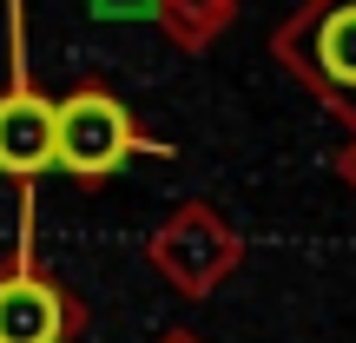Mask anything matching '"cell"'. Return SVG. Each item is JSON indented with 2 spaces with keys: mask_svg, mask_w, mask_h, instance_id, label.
Here are the masks:
<instances>
[{
  "mask_svg": "<svg viewBox=\"0 0 356 343\" xmlns=\"http://www.w3.org/2000/svg\"><path fill=\"white\" fill-rule=\"evenodd\" d=\"M66 310L40 278H0V343H60Z\"/></svg>",
  "mask_w": 356,
  "mask_h": 343,
  "instance_id": "obj_3",
  "label": "cell"
},
{
  "mask_svg": "<svg viewBox=\"0 0 356 343\" xmlns=\"http://www.w3.org/2000/svg\"><path fill=\"white\" fill-rule=\"evenodd\" d=\"M145 0H99V13H139Z\"/></svg>",
  "mask_w": 356,
  "mask_h": 343,
  "instance_id": "obj_5",
  "label": "cell"
},
{
  "mask_svg": "<svg viewBox=\"0 0 356 343\" xmlns=\"http://www.w3.org/2000/svg\"><path fill=\"white\" fill-rule=\"evenodd\" d=\"M132 119L119 99H106V93H73V99L60 106V166L79 172V178H106L113 166H126L132 152Z\"/></svg>",
  "mask_w": 356,
  "mask_h": 343,
  "instance_id": "obj_1",
  "label": "cell"
},
{
  "mask_svg": "<svg viewBox=\"0 0 356 343\" xmlns=\"http://www.w3.org/2000/svg\"><path fill=\"white\" fill-rule=\"evenodd\" d=\"M47 166H60V106H47L26 86H13L0 99V172L33 178Z\"/></svg>",
  "mask_w": 356,
  "mask_h": 343,
  "instance_id": "obj_2",
  "label": "cell"
},
{
  "mask_svg": "<svg viewBox=\"0 0 356 343\" xmlns=\"http://www.w3.org/2000/svg\"><path fill=\"white\" fill-rule=\"evenodd\" d=\"M317 53H323V73H337V79H350V86H356V7H343V13L323 20Z\"/></svg>",
  "mask_w": 356,
  "mask_h": 343,
  "instance_id": "obj_4",
  "label": "cell"
}]
</instances>
